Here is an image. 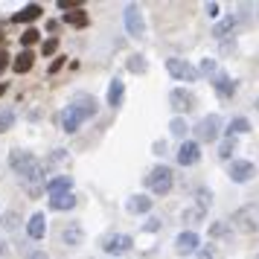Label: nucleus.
Here are the masks:
<instances>
[{
	"label": "nucleus",
	"mask_w": 259,
	"mask_h": 259,
	"mask_svg": "<svg viewBox=\"0 0 259 259\" xmlns=\"http://www.w3.org/2000/svg\"><path fill=\"white\" fill-rule=\"evenodd\" d=\"M44 189H47L50 195H64V192L73 189V178L70 175H59V178H53V181H47Z\"/></svg>",
	"instance_id": "nucleus-16"
},
{
	"label": "nucleus",
	"mask_w": 259,
	"mask_h": 259,
	"mask_svg": "<svg viewBox=\"0 0 259 259\" xmlns=\"http://www.w3.org/2000/svg\"><path fill=\"white\" fill-rule=\"evenodd\" d=\"M253 175H256V166L250 163V160H236V163L230 166V181H233V184H247Z\"/></svg>",
	"instance_id": "nucleus-10"
},
{
	"label": "nucleus",
	"mask_w": 259,
	"mask_h": 259,
	"mask_svg": "<svg viewBox=\"0 0 259 259\" xmlns=\"http://www.w3.org/2000/svg\"><path fill=\"white\" fill-rule=\"evenodd\" d=\"M50 207H53V210H73V207H76V195H73V192L50 195Z\"/></svg>",
	"instance_id": "nucleus-20"
},
{
	"label": "nucleus",
	"mask_w": 259,
	"mask_h": 259,
	"mask_svg": "<svg viewBox=\"0 0 259 259\" xmlns=\"http://www.w3.org/2000/svg\"><path fill=\"white\" fill-rule=\"evenodd\" d=\"M64 24H70V26H88V12H84V9L67 12V15H64Z\"/></svg>",
	"instance_id": "nucleus-25"
},
{
	"label": "nucleus",
	"mask_w": 259,
	"mask_h": 259,
	"mask_svg": "<svg viewBox=\"0 0 259 259\" xmlns=\"http://www.w3.org/2000/svg\"><path fill=\"white\" fill-rule=\"evenodd\" d=\"M233 227L242 233H256L259 230V207H242L233 215Z\"/></svg>",
	"instance_id": "nucleus-3"
},
{
	"label": "nucleus",
	"mask_w": 259,
	"mask_h": 259,
	"mask_svg": "<svg viewBox=\"0 0 259 259\" xmlns=\"http://www.w3.org/2000/svg\"><path fill=\"white\" fill-rule=\"evenodd\" d=\"M210 233H212V236H224V233H227V227H224V224H212Z\"/></svg>",
	"instance_id": "nucleus-36"
},
{
	"label": "nucleus",
	"mask_w": 259,
	"mask_h": 259,
	"mask_svg": "<svg viewBox=\"0 0 259 259\" xmlns=\"http://www.w3.org/2000/svg\"><path fill=\"white\" fill-rule=\"evenodd\" d=\"M166 70L172 73V79H181V82H198L201 79L198 67H192V64L184 61V59H169L166 61Z\"/></svg>",
	"instance_id": "nucleus-4"
},
{
	"label": "nucleus",
	"mask_w": 259,
	"mask_h": 259,
	"mask_svg": "<svg viewBox=\"0 0 259 259\" xmlns=\"http://www.w3.org/2000/svg\"><path fill=\"white\" fill-rule=\"evenodd\" d=\"M233 152H236V137H230V134H227V137L222 140V149H219V157H222V160H227V157H233Z\"/></svg>",
	"instance_id": "nucleus-27"
},
{
	"label": "nucleus",
	"mask_w": 259,
	"mask_h": 259,
	"mask_svg": "<svg viewBox=\"0 0 259 259\" xmlns=\"http://www.w3.org/2000/svg\"><path fill=\"white\" fill-rule=\"evenodd\" d=\"M56 50H59V41H56V38H50L47 44H44V47H41V53H44V56H53V53H56Z\"/></svg>",
	"instance_id": "nucleus-34"
},
{
	"label": "nucleus",
	"mask_w": 259,
	"mask_h": 259,
	"mask_svg": "<svg viewBox=\"0 0 259 259\" xmlns=\"http://www.w3.org/2000/svg\"><path fill=\"white\" fill-rule=\"evenodd\" d=\"M122 96H125V84H122V79H111V84H108V105L119 108L122 105Z\"/></svg>",
	"instance_id": "nucleus-17"
},
{
	"label": "nucleus",
	"mask_w": 259,
	"mask_h": 259,
	"mask_svg": "<svg viewBox=\"0 0 259 259\" xmlns=\"http://www.w3.org/2000/svg\"><path fill=\"white\" fill-rule=\"evenodd\" d=\"M32 259H47V253H32Z\"/></svg>",
	"instance_id": "nucleus-41"
},
{
	"label": "nucleus",
	"mask_w": 259,
	"mask_h": 259,
	"mask_svg": "<svg viewBox=\"0 0 259 259\" xmlns=\"http://www.w3.org/2000/svg\"><path fill=\"white\" fill-rule=\"evenodd\" d=\"M210 195H212L210 189H198V207H201L204 212L210 210V204H212V198H210Z\"/></svg>",
	"instance_id": "nucleus-31"
},
{
	"label": "nucleus",
	"mask_w": 259,
	"mask_h": 259,
	"mask_svg": "<svg viewBox=\"0 0 259 259\" xmlns=\"http://www.w3.org/2000/svg\"><path fill=\"white\" fill-rule=\"evenodd\" d=\"M12 125H15V111L12 108H3V111H0V134L9 131Z\"/></svg>",
	"instance_id": "nucleus-28"
},
{
	"label": "nucleus",
	"mask_w": 259,
	"mask_h": 259,
	"mask_svg": "<svg viewBox=\"0 0 259 259\" xmlns=\"http://www.w3.org/2000/svg\"><path fill=\"white\" fill-rule=\"evenodd\" d=\"M198 233L195 230H184V233H178L175 239V250L181 253V256H187V253H192V250H198Z\"/></svg>",
	"instance_id": "nucleus-11"
},
{
	"label": "nucleus",
	"mask_w": 259,
	"mask_h": 259,
	"mask_svg": "<svg viewBox=\"0 0 259 259\" xmlns=\"http://www.w3.org/2000/svg\"><path fill=\"white\" fill-rule=\"evenodd\" d=\"M236 29V18H224L222 24H215V38H230Z\"/></svg>",
	"instance_id": "nucleus-24"
},
{
	"label": "nucleus",
	"mask_w": 259,
	"mask_h": 259,
	"mask_svg": "<svg viewBox=\"0 0 259 259\" xmlns=\"http://www.w3.org/2000/svg\"><path fill=\"white\" fill-rule=\"evenodd\" d=\"M245 131H250V122H247L245 117L230 119V125H227V134H230V137H236V134H245Z\"/></svg>",
	"instance_id": "nucleus-23"
},
{
	"label": "nucleus",
	"mask_w": 259,
	"mask_h": 259,
	"mask_svg": "<svg viewBox=\"0 0 259 259\" xmlns=\"http://www.w3.org/2000/svg\"><path fill=\"white\" fill-rule=\"evenodd\" d=\"M82 239H84V233H82V224L70 222V224H64V227H61V242H64L67 247L82 245Z\"/></svg>",
	"instance_id": "nucleus-13"
},
{
	"label": "nucleus",
	"mask_w": 259,
	"mask_h": 259,
	"mask_svg": "<svg viewBox=\"0 0 259 259\" xmlns=\"http://www.w3.org/2000/svg\"><path fill=\"white\" fill-rule=\"evenodd\" d=\"M21 41H24V47H32V44H35V41H38V29H26V32H24V38H21Z\"/></svg>",
	"instance_id": "nucleus-32"
},
{
	"label": "nucleus",
	"mask_w": 259,
	"mask_h": 259,
	"mask_svg": "<svg viewBox=\"0 0 259 259\" xmlns=\"http://www.w3.org/2000/svg\"><path fill=\"white\" fill-rule=\"evenodd\" d=\"M256 111H259V102H256Z\"/></svg>",
	"instance_id": "nucleus-42"
},
{
	"label": "nucleus",
	"mask_w": 259,
	"mask_h": 259,
	"mask_svg": "<svg viewBox=\"0 0 259 259\" xmlns=\"http://www.w3.org/2000/svg\"><path fill=\"white\" fill-rule=\"evenodd\" d=\"M6 64H9V53H3V50H0V73L6 70Z\"/></svg>",
	"instance_id": "nucleus-37"
},
{
	"label": "nucleus",
	"mask_w": 259,
	"mask_h": 259,
	"mask_svg": "<svg viewBox=\"0 0 259 259\" xmlns=\"http://www.w3.org/2000/svg\"><path fill=\"white\" fill-rule=\"evenodd\" d=\"M198 259H215V250H212V247H201Z\"/></svg>",
	"instance_id": "nucleus-35"
},
{
	"label": "nucleus",
	"mask_w": 259,
	"mask_h": 259,
	"mask_svg": "<svg viewBox=\"0 0 259 259\" xmlns=\"http://www.w3.org/2000/svg\"><path fill=\"white\" fill-rule=\"evenodd\" d=\"M146 184H149V189H152L154 195H166V192L172 189V169H169V166L152 169L149 178H146Z\"/></svg>",
	"instance_id": "nucleus-2"
},
{
	"label": "nucleus",
	"mask_w": 259,
	"mask_h": 259,
	"mask_svg": "<svg viewBox=\"0 0 259 259\" xmlns=\"http://www.w3.org/2000/svg\"><path fill=\"white\" fill-rule=\"evenodd\" d=\"M187 131H189V125H187L184 117H175L169 122V134H172V137H187Z\"/></svg>",
	"instance_id": "nucleus-26"
},
{
	"label": "nucleus",
	"mask_w": 259,
	"mask_h": 259,
	"mask_svg": "<svg viewBox=\"0 0 259 259\" xmlns=\"http://www.w3.org/2000/svg\"><path fill=\"white\" fill-rule=\"evenodd\" d=\"M26 233H29V239H44V233H47V219H44V212H32L29 215V222H26Z\"/></svg>",
	"instance_id": "nucleus-12"
},
{
	"label": "nucleus",
	"mask_w": 259,
	"mask_h": 259,
	"mask_svg": "<svg viewBox=\"0 0 259 259\" xmlns=\"http://www.w3.org/2000/svg\"><path fill=\"white\" fill-rule=\"evenodd\" d=\"M146 67H149V64H146V59H143L140 53H134V56L128 59V70H134V73H146Z\"/></svg>",
	"instance_id": "nucleus-29"
},
{
	"label": "nucleus",
	"mask_w": 259,
	"mask_h": 259,
	"mask_svg": "<svg viewBox=\"0 0 259 259\" xmlns=\"http://www.w3.org/2000/svg\"><path fill=\"white\" fill-rule=\"evenodd\" d=\"M32 61H35V56L29 53V50H24L18 59H15V73H26V70H32Z\"/></svg>",
	"instance_id": "nucleus-22"
},
{
	"label": "nucleus",
	"mask_w": 259,
	"mask_h": 259,
	"mask_svg": "<svg viewBox=\"0 0 259 259\" xmlns=\"http://www.w3.org/2000/svg\"><path fill=\"white\" fill-rule=\"evenodd\" d=\"M212 88H215V94L222 96V99H230V96L236 94V82L230 79V76H224V73H219L215 79H210Z\"/></svg>",
	"instance_id": "nucleus-15"
},
{
	"label": "nucleus",
	"mask_w": 259,
	"mask_h": 259,
	"mask_svg": "<svg viewBox=\"0 0 259 259\" xmlns=\"http://www.w3.org/2000/svg\"><path fill=\"white\" fill-rule=\"evenodd\" d=\"M166 152V143H154V154H163Z\"/></svg>",
	"instance_id": "nucleus-38"
},
{
	"label": "nucleus",
	"mask_w": 259,
	"mask_h": 259,
	"mask_svg": "<svg viewBox=\"0 0 259 259\" xmlns=\"http://www.w3.org/2000/svg\"><path fill=\"white\" fill-rule=\"evenodd\" d=\"M76 111H79V117L88 119V117H94L96 114V99L94 96H76V102H70Z\"/></svg>",
	"instance_id": "nucleus-18"
},
{
	"label": "nucleus",
	"mask_w": 259,
	"mask_h": 259,
	"mask_svg": "<svg viewBox=\"0 0 259 259\" xmlns=\"http://www.w3.org/2000/svg\"><path fill=\"white\" fill-rule=\"evenodd\" d=\"M82 6V0H59V9H70V12H76Z\"/></svg>",
	"instance_id": "nucleus-33"
},
{
	"label": "nucleus",
	"mask_w": 259,
	"mask_h": 259,
	"mask_svg": "<svg viewBox=\"0 0 259 259\" xmlns=\"http://www.w3.org/2000/svg\"><path fill=\"white\" fill-rule=\"evenodd\" d=\"M9 166L15 169V175L21 178V184L26 187L29 198H38L41 195V187H44V172H47L44 163L32 152H26V149H12Z\"/></svg>",
	"instance_id": "nucleus-1"
},
{
	"label": "nucleus",
	"mask_w": 259,
	"mask_h": 259,
	"mask_svg": "<svg viewBox=\"0 0 259 259\" xmlns=\"http://www.w3.org/2000/svg\"><path fill=\"white\" fill-rule=\"evenodd\" d=\"M207 12H210L212 18H215V15H219V3H210V6H207Z\"/></svg>",
	"instance_id": "nucleus-39"
},
{
	"label": "nucleus",
	"mask_w": 259,
	"mask_h": 259,
	"mask_svg": "<svg viewBox=\"0 0 259 259\" xmlns=\"http://www.w3.org/2000/svg\"><path fill=\"white\" fill-rule=\"evenodd\" d=\"M128 212H149L152 210V195H134V198H128Z\"/></svg>",
	"instance_id": "nucleus-21"
},
{
	"label": "nucleus",
	"mask_w": 259,
	"mask_h": 259,
	"mask_svg": "<svg viewBox=\"0 0 259 259\" xmlns=\"http://www.w3.org/2000/svg\"><path fill=\"white\" fill-rule=\"evenodd\" d=\"M204 215H207V212L201 210V207H192V210L184 212V222L187 224H198V222H204Z\"/></svg>",
	"instance_id": "nucleus-30"
},
{
	"label": "nucleus",
	"mask_w": 259,
	"mask_h": 259,
	"mask_svg": "<svg viewBox=\"0 0 259 259\" xmlns=\"http://www.w3.org/2000/svg\"><path fill=\"white\" fill-rule=\"evenodd\" d=\"M84 119L79 117V111H76V108L73 105H67L64 108V111H61V128L67 131V134H76V131H79V125H82Z\"/></svg>",
	"instance_id": "nucleus-14"
},
{
	"label": "nucleus",
	"mask_w": 259,
	"mask_h": 259,
	"mask_svg": "<svg viewBox=\"0 0 259 259\" xmlns=\"http://www.w3.org/2000/svg\"><path fill=\"white\" fill-rule=\"evenodd\" d=\"M198 157H201V146L195 140H184L181 143V149H178V163L181 166L198 163Z\"/></svg>",
	"instance_id": "nucleus-9"
},
{
	"label": "nucleus",
	"mask_w": 259,
	"mask_h": 259,
	"mask_svg": "<svg viewBox=\"0 0 259 259\" xmlns=\"http://www.w3.org/2000/svg\"><path fill=\"white\" fill-rule=\"evenodd\" d=\"M125 29H128V35L134 38H143L146 35V24H143V12H140V6H125Z\"/></svg>",
	"instance_id": "nucleus-6"
},
{
	"label": "nucleus",
	"mask_w": 259,
	"mask_h": 259,
	"mask_svg": "<svg viewBox=\"0 0 259 259\" xmlns=\"http://www.w3.org/2000/svg\"><path fill=\"white\" fill-rule=\"evenodd\" d=\"M131 245H134V239L128 233L105 236V242H102V247H105L108 253H125V250H131Z\"/></svg>",
	"instance_id": "nucleus-8"
},
{
	"label": "nucleus",
	"mask_w": 259,
	"mask_h": 259,
	"mask_svg": "<svg viewBox=\"0 0 259 259\" xmlns=\"http://www.w3.org/2000/svg\"><path fill=\"white\" fill-rule=\"evenodd\" d=\"M219 131H222V117H219V114H207V117L195 125V134H198L201 143L215 140V137H219Z\"/></svg>",
	"instance_id": "nucleus-5"
},
{
	"label": "nucleus",
	"mask_w": 259,
	"mask_h": 259,
	"mask_svg": "<svg viewBox=\"0 0 259 259\" xmlns=\"http://www.w3.org/2000/svg\"><path fill=\"white\" fill-rule=\"evenodd\" d=\"M146 230H149V233H152V230H160V222H149L146 224Z\"/></svg>",
	"instance_id": "nucleus-40"
},
{
	"label": "nucleus",
	"mask_w": 259,
	"mask_h": 259,
	"mask_svg": "<svg viewBox=\"0 0 259 259\" xmlns=\"http://www.w3.org/2000/svg\"><path fill=\"white\" fill-rule=\"evenodd\" d=\"M35 18H41V6H38V3H29V6H24L21 12L15 15L12 21L15 24H29V21H35Z\"/></svg>",
	"instance_id": "nucleus-19"
},
{
	"label": "nucleus",
	"mask_w": 259,
	"mask_h": 259,
	"mask_svg": "<svg viewBox=\"0 0 259 259\" xmlns=\"http://www.w3.org/2000/svg\"><path fill=\"white\" fill-rule=\"evenodd\" d=\"M169 105L175 108V111H181V114H187V111L195 108V96L189 94V91H184V88H175L169 94Z\"/></svg>",
	"instance_id": "nucleus-7"
}]
</instances>
